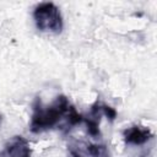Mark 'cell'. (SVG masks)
Masks as SVG:
<instances>
[{"mask_svg": "<svg viewBox=\"0 0 157 157\" xmlns=\"http://www.w3.org/2000/svg\"><path fill=\"white\" fill-rule=\"evenodd\" d=\"M82 120L83 115L76 112L75 107L69 102L66 96L60 94L55 97L50 105H44L37 97L32 104L29 130L33 134H39L56 126L69 130L82 123Z\"/></svg>", "mask_w": 157, "mask_h": 157, "instance_id": "1", "label": "cell"}, {"mask_svg": "<svg viewBox=\"0 0 157 157\" xmlns=\"http://www.w3.org/2000/svg\"><path fill=\"white\" fill-rule=\"evenodd\" d=\"M33 20L42 32L58 34L63 31V17L58 6L53 2H40L34 7Z\"/></svg>", "mask_w": 157, "mask_h": 157, "instance_id": "2", "label": "cell"}, {"mask_svg": "<svg viewBox=\"0 0 157 157\" xmlns=\"http://www.w3.org/2000/svg\"><path fill=\"white\" fill-rule=\"evenodd\" d=\"M70 157H109L105 145L76 141L69 145Z\"/></svg>", "mask_w": 157, "mask_h": 157, "instance_id": "3", "label": "cell"}, {"mask_svg": "<svg viewBox=\"0 0 157 157\" xmlns=\"http://www.w3.org/2000/svg\"><path fill=\"white\" fill-rule=\"evenodd\" d=\"M29 142L21 135H15L0 151V157H31Z\"/></svg>", "mask_w": 157, "mask_h": 157, "instance_id": "4", "label": "cell"}, {"mask_svg": "<svg viewBox=\"0 0 157 157\" xmlns=\"http://www.w3.org/2000/svg\"><path fill=\"white\" fill-rule=\"evenodd\" d=\"M152 137H153L152 131L145 126L132 125L129 129L124 130V140L128 145L141 146L147 141H150Z\"/></svg>", "mask_w": 157, "mask_h": 157, "instance_id": "5", "label": "cell"}, {"mask_svg": "<svg viewBox=\"0 0 157 157\" xmlns=\"http://www.w3.org/2000/svg\"><path fill=\"white\" fill-rule=\"evenodd\" d=\"M101 109H102V114L105 115L109 120L113 121V120L117 118V110H115L114 108H112V107H109V105H107V104H102V103H101Z\"/></svg>", "mask_w": 157, "mask_h": 157, "instance_id": "6", "label": "cell"}]
</instances>
